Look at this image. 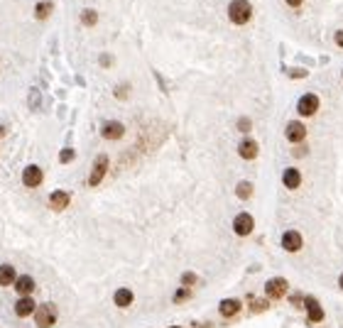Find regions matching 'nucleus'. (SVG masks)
I'll return each instance as SVG.
<instances>
[{"mask_svg":"<svg viewBox=\"0 0 343 328\" xmlns=\"http://www.w3.org/2000/svg\"><path fill=\"white\" fill-rule=\"evenodd\" d=\"M59 159H62V162H64V164H67V162H71V159H74V149H62V154H59Z\"/></svg>","mask_w":343,"mask_h":328,"instance_id":"23","label":"nucleus"},{"mask_svg":"<svg viewBox=\"0 0 343 328\" xmlns=\"http://www.w3.org/2000/svg\"><path fill=\"white\" fill-rule=\"evenodd\" d=\"M235 194H238V198H250V194H253V184H250V182H240V184L235 186Z\"/></svg>","mask_w":343,"mask_h":328,"instance_id":"21","label":"nucleus"},{"mask_svg":"<svg viewBox=\"0 0 343 328\" xmlns=\"http://www.w3.org/2000/svg\"><path fill=\"white\" fill-rule=\"evenodd\" d=\"M238 130L248 132L250 130V120H248V118H240V120H238Z\"/></svg>","mask_w":343,"mask_h":328,"instance_id":"24","label":"nucleus"},{"mask_svg":"<svg viewBox=\"0 0 343 328\" xmlns=\"http://www.w3.org/2000/svg\"><path fill=\"white\" fill-rule=\"evenodd\" d=\"M282 182H284V186H287V189H297V186L302 184V174H299L297 169H284Z\"/></svg>","mask_w":343,"mask_h":328,"instance_id":"14","label":"nucleus"},{"mask_svg":"<svg viewBox=\"0 0 343 328\" xmlns=\"http://www.w3.org/2000/svg\"><path fill=\"white\" fill-rule=\"evenodd\" d=\"M172 328H179V326H172Z\"/></svg>","mask_w":343,"mask_h":328,"instance_id":"30","label":"nucleus"},{"mask_svg":"<svg viewBox=\"0 0 343 328\" xmlns=\"http://www.w3.org/2000/svg\"><path fill=\"white\" fill-rule=\"evenodd\" d=\"M69 194L67 191H54L52 196H49V206H52V211H64L69 206Z\"/></svg>","mask_w":343,"mask_h":328,"instance_id":"13","label":"nucleus"},{"mask_svg":"<svg viewBox=\"0 0 343 328\" xmlns=\"http://www.w3.org/2000/svg\"><path fill=\"white\" fill-rule=\"evenodd\" d=\"M238 309H240V301H238V299H223L221 306H218V311H221L223 316H235Z\"/></svg>","mask_w":343,"mask_h":328,"instance_id":"16","label":"nucleus"},{"mask_svg":"<svg viewBox=\"0 0 343 328\" xmlns=\"http://www.w3.org/2000/svg\"><path fill=\"white\" fill-rule=\"evenodd\" d=\"M304 137H306V128H304L302 123H297V120H294V123H289V125H287V140H289V142H294V145H297V142H302Z\"/></svg>","mask_w":343,"mask_h":328,"instance_id":"11","label":"nucleus"},{"mask_svg":"<svg viewBox=\"0 0 343 328\" xmlns=\"http://www.w3.org/2000/svg\"><path fill=\"white\" fill-rule=\"evenodd\" d=\"M15 282V269L10 264H0V287H7Z\"/></svg>","mask_w":343,"mask_h":328,"instance_id":"19","label":"nucleus"},{"mask_svg":"<svg viewBox=\"0 0 343 328\" xmlns=\"http://www.w3.org/2000/svg\"><path fill=\"white\" fill-rule=\"evenodd\" d=\"M253 225H255V220H253L250 213H238L235 220H233L235 235H250V233H253Z\"/></svg>","mask_w":343,"mask_h":328,"instance_id":"5","label":"nucleus"},{"mask_svg":"<svg viewBox=\"0 0 343 328\" xmlns=\"http://www.w3.org/2000/svg\"><path fill=\"white\" fill-rule=\"evenodd\" d=\"M238 154H240L243 159H255V157H258V142L250 140V137L240 140V145H238Z\"/></svg>","mask_w":343,"mask_h":328,"instance_id":"9","label":"nucleus"},{"mask_svg":"<svg viewBox=\"0 0 343 328\" xmlns=\"http://www.w3.org/2000/svg\"><path fill=\"white\" fill-rule=\"evenodd\" d=\"M182 279H184V284H191V282H196V277H194V274H184Z\"/></svg>","mask_w":343,"mask_h":328,"instance_id":"25","label":"nucleus"},{"mask_svg":"<svg viewBox=\"0 0 343 328\" xmlns=\"http://www.w3.org/2000/svg\"><path fill=\"white\" fill-rule=\"evenodd\" d=\"M35 289V282H32V277H17L15 279V292H20L22 296H30V292Z\"/></svg>","mask_w":343,"mask_h":328,"instance_id":"15","label":"nucleus"},{"mask_svg":"<svg viewBox=\"0 0 343 328\" xmlns=\"http://www.w3.org/2000/svg\"><path fill=\"white\" fill-rule=\"evenodd\" d=\"M52 7H54V5H52L49 0H42V2H37V10H35V15H37L39 20H44V17H49V15H52Z\"/></svg>","mask_w":343,"mask_h":328,"instance_id":"20","label":"nucleus"},{"mask_svg":"<svg viewBox=\"0 0 343 328\" xmlns=\"http://www.w3.org/2000/svg\"><path fill=\"white\" fill-rule=\"evenodd\" d=\"M187 294H189V292H187V289H179V294H177V301H182V299H184V296H187Z\"/></svg>","mask_w":343,"mask_h":328,"instance_id":"26","label":"nucleus"},{"mask_svg":"<svg viewBox=\"0 0 343 328\" xmlns=\"http://www.w3.org/2000/svg\"><path fill=\"white\" fill-rule=\"evenodd\" d=\"M22 184H25L27 189L39 186V184H42V169H39V167H35V164L25 167V172H22Z\"/></svg>","mask_w":343,"mask_h":328,"instance_id":"7","label":"nucleus"},{"mask_svg":"<svg viewBox=\"0 0 343 328\" xmlns=\"http://www.w3.org/2000/svg\"><path fill=\"white\" fill-rule=\"evenodd\" d=\"M339 284H341V289H343V274H341V279H339Z\"/></svg>","mask_w":343,"mask_h":328,"instance_id":"29","label":"nucleus"},{"mask_svg":"<svg viewBox=\"0 0 343 328\" xmlns=\"http://www.w3.org/2000/svg\"><path fill=\"white\" fill-rule=\"evenodd\" d=\"M96 20H98V15H96L93 10H83V12H81V22H83V25L91 27V25H96Z\"/></svg>","mask_w":343,"mask_h":328,"instance_id":"22","label":"nucleus"},{"mask_svg":"<svg viewBox=\"0 0 343 328\" xmlns=\"http://www.w3.org/2000/svg\"><path fill=\"white\" fill-rule=\"evenodd\" d=\"M297 110H299V115H314L319 110V96H314V93L302 96L297 103Z\"/></svg>","mask_w":343,"mask_h":328,"instance_id":"4","label":"nucleus"},{"mask_svg":"<svg viewBox=\"0 0 343 328\" xmlns=\"http://www.w3.org/2000/svg\"><path fill=\"white\" fill-rule=\"evenodd\" d=\"M101 135H103L106 140H120V137L125 135V128H123L120 123L111 120V123H103V128H101Z\"/></svg>","mask_w":343,"mask_h":328,"instance_id":"10","label":"nucleus"},{"mask_svg":"<svg viewBox=\"0 0 343 328\" xmlns=\"http://www.w3.org/2000/svg\"><path fill=\"white\" fill-rule=\"evenodd\" d=\"M306 311H309V319L311 321H321L324 319V309L316 299H306Z\"/></svg>","mask_w":343,"mask_h":328,"instance_id":"17","label":"nucleus"},{"mask_svg":"<svg viewBox=\"0 0 343 328\" xmlns=\"http://www.w3.org/2000/svg\"><path fill=\"white\" fill-rule=\"evenodd\" d=\"M250 15H253V7H250L248 0H233V2L228 5V17H230L235 25H245V22L250 20Z\"/></svg>","mask_w":343,"mask_h":328,"instance_id":"1","label":"nucleus"},{"mask_svg":"<svg viewBox=\"0 0 343 328\" xmlns=\"http://www.w3.org/2000/svg\"><path fill=\"white\" fill-rule=\"evenodd\" d=\"M287 279H282V277H274L270 279L267 284H265V294L270 296V299H279V296H284L287 294Z\"/></svg>","mask_w":343,"mask_h":328,"instance_id":"6","label":"nucleus"},{"mask_svg":"<svg viewBox=\"0 0 343 328\" xmlns=\"http://www.w3.org/2000/svg\"><path fill=\"white\" fill-rule=\"evenodd\" d=\"M287 5H292V7H297V5H302V0H287Z\"/></svg>","mask_w":343,"mask_h":328,"instance_id":"28","label":"nucleus"},{"mask_svg":"<svg viewBox=\"0 0 343 328\" xmlns=\"http://www.w3.org/2000/svg\"><path fill=\"white\" fill-rule=\"evenodd\" d=\"M106 172H108V157H106V154H98L96 162H93V169H91V174H88V186L101 184V179L106 177Z\"/></svg>","mask_w":343,"mask_h":328,"instance_id":"3","label":"nucleus"},{"mask_svg":"<svg viewBox=\"0 0 343 328\" xmlns=\"http://www.w3.org/2000/svg\"><path fill=\"white\" fill-rule=\"evenodd\" d=\"M336 44L343 47V32H336Z\"/></svg>","mask_w":343,"mask_h":328,"instance_id":"27","label":"nucleus"},{"mask_svg":"<svg viewBox=\"0 0 343 328\" xmlns=\"http://www.w3.org/2000/svg\"><path fill=\"white\" fill-rule=\"evenodd\" d=\"M282 248H284L287 253H297V250L302 248V235H299L297 230H287V233L282 235Z\"/></svg>","mask_w":343,"mask_h":328,"instance_id":"8","label":"nucleus"},{"mask_svg":"<svg viewBox=\"0 0 343 328\" xmlns=\"http://www.w3.org/2000/svg\"><path fill=\"white\" fill-rule=\"evenodd\" d=\"M35 311H37V306H35V301H32L30 296H22V299L15 304V314L22 316V319H25V316H32Z\"/></svg>","mask_w":343,"mask_h":328,"instance_id":"12","label":"nucleus"},{"mask_svg":"<svg viewBox=\"0 0 343 328\" xmlns=\"http://www.w3.org/2000/svg\"><path fill=\"white\" fill-rule=\"evenodd\" d=\"M113 301H115V306H130L133 304V292L130 289H118L115 292V296H113Z\"/></svg>","mask_w":343,"mask_h":328,"instance_id":"18","label":"nucleus"},{"mask_svg":"<svg viewBox=\"0 0 343 328\" xmlns=\"http://www.w3.org/2000/svg\"><path fill=\"white\" fill-rule=\"evenodd\" d=\"M35 321H37V326L39 328H52L54 326V321H57V309H54L52 304H42V306H37V311H35Z\"/></svg>","mask_w":343,"mask_h":328,"instance_id":"2","label":"nucleus"}]
</instances>
